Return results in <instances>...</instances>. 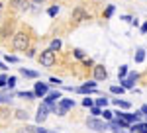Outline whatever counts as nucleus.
Listing matches in <instances>:
<instances>
[{"instance_id":"nucleus-1","label":"nucleus","mask_w":147,"mask_h":133,"mask_svg":"<svg viewBox=\"0 0 147 133\" xmlns=\"http://www.w3.org/2000/svg\"><path fill=\"white\" fill-rule=\"evenodd\" d=\"M32 47V35L30 30H18L12 35V49L18 53H26V49Z\"/></svg>"},{"instance_id":"nucleus-2","label":"nucleus","mask_w":147,"mask_h":133,"mask_svg":"<svg viewBox=\"0 0 147 133\" xmlns=\"http://www.w3.org/2000/svg\"><path fill=\"white\" fill-rule=\"evenodd\" d=\"M14 33H16V18L14 16H10V18H6V20L0 22V39L2 41H6Z\"/></svg>"},{"instance_id":"nucleus-3","label":"nucleus","mask_w":147,"mask_h":133,"mask_svg":"<svg viewBox=\"0 0 147 133\" xmlns=\"http://www.w3.org/2000/svg\"><path fill=\"white\" fill-rule=\"evenodd\" d=\"M37 61H39V65H41V66L51 69V66L57 65V55H55V51H51V49H43V51H39Z\"/></svg>"},{"instance_id":"nucleus-4","label":"nucleus","mask_w":147,"mask_h":133,"mask_svg":"<svg viewBox=\"0 0 147 133\" xmlns=\"http://www.w3.org/2000/svg\"><path fill=\"white\" fill-rule=\"evenodd\" d=\"M12 120H14V112L8 106H0V129L8 127Z\"/></svg>"},{"instance_id":"nucleus-5","label":"nucleus","mask_w":147,"mask_h":133,"mask_svg":"<svg viewBox=\"0 0 147 133\" xmlns=\"http://www.w3.org/2000/svg\"><path fill=\"white\" fill-rule=\"evenodd\" d=\"M8 8L14 14L26 12V10H30V0H8Z\"/></svg>"},{"instance_id":"nucleus-6","label":"nucleus","mask_w":147,"mask_h":133,"mask_svg":"<svg viewBox=\"0 0 147 133\" xmlns=\"http://www.w3.org/2000/svg\"><path fill=\"white\" fill-rule=\"evenodd\" d=\"M86 127L92 129V131H106L108 129V122H102V120H96V118H88L86 120Z\"/></svg>"},{"instance_id":"nucleus-7","label":"nucleus","mask_w":147,"mask_h":133,"mask_svg":"<svg viewBox=\"0 0 147 133\" xmlns=\"http://www.w3.org/2000/svg\"><path fill=\"white\" fill-rule=\"evenodd\" d=\"M92 75H94V80L100 82V80H106L108 78V71L104 65H94L92 66Z\"/></svg>"},{"instance_id":"nucleus-8","label":"nucleus","mask_w":147,"mask_h":133,"mask_svg":"<svg viewBox=\"0 0 147 133\" xmlns=\"http://www.w3.org/2000/svg\"><path fill=\"white\" fill-rule=\"evenodd\" d=\"M34 94H35V98H43V96H47V94H49V84H45V82H35Z\"/></svg>"},{"instance_id":"nucleus-9","label":"nucleus","mask_w":147,"mask_h":133,"mask_svg":"<svg viewBox=\"0 0 147 133\" xmlns=\"http://www.w3.org/2000/svg\"><path fill=\"white\" fill-rule=\"evenodd\" d=\"M73 22L75 24H79V22H82V20H88V16H86V10L82 8V6H79V8H75L73 10Z\"/></svg>"},{"instance_id":"nucleus-10","label":"nucleus","mask_w":147,"mask_h":133,"mask_svg":"<svg viewBox=\"0 0 147 133\" xmlns=\"http://www.w3.org/2000/svg\"><path fill=\"white\" fill-rule=\"evenodd\" d=\"M47 112H49V110H47L45 106L41 104V106L37 108V116H35V122H37V123H43V122L47 120Z\"/></svg>"},{"instance_id":"nucleus-11","label":"nucleus","mask_w":147,"mask_h":133,"mask_svg":"<svg viewBox=\"0 0 147 133\" xmlns=\"http://www.w3.org/2000/svg\"><path fill=\"white\" fill-rule=\"evenodd\" d=\"M20 75H22L24 78H39V73L37 71H30V69H24V66H20Z\"/></svg>"},{"instance_id":"nucleus-12","label":"nucleus","mask_w":147,"mask_h":133,"mask_svg":"<svg viewBox=\"0 0 147 133\" xmlns=\"http://www.w3.org/2000/svg\"><path fill=\"white\" fill-rule=\"evenodd\" d=\"M131 133H147V123H134L129 125Z\"/></svg>"},{"instance_id":"nucleus-13","label":"nucleus","mask_w":147,"mask_h":133,"mask_svg":"<svg viewBox=\"0 0 147 133\" xmlns=\"http://www.w3.org/2000/svg\"><path fill=\"white\" fill-rule=\"evenodd\" d=\"M114 106H118V108H122V110H129L131 108V104L127 102V100H120V98H114Z\"/></svg>"},{"instance_id":"nucleus-14","label":"nucleus","mask_w":147,"mask_h":133,"mask_svg":"<svg viewBox=\"0 0 147 133\" xmlns=\"http://www.w3.org/2000/svg\"><path fill=\"white\" fill-rule=\"evenodd\" d=\"M14 120H22V122H28L30 120V114L26 110H16L14 112Z\"/></svg>"},{"instance_id":"nucleus-15","label":"nucleus","mask_w":147,"mask_h":133,"mask_svg":"<svg viewBox=\"0 0 147 133\" xmlns=\"http://www.w3.org/2000/svg\"><path fill=\"white\" fill-rule=\"evenodd\" d=\"M59 106H61V108H65V110H73V108H75V100H69V98H63L61 100V102H59Z\"/></svg>"},{"instance_id":"nucleus-16","label":"nucleus","mask_w":147,"mask_h":133,"mask_svg":"<svg viewBox=\"0 0 147 133\" xmlns=\"http://www.w3.org/2000/svg\"><path fill=\"white\" fill-rule=\"evenodd\" d=\"M145 61V51H143V47H137L136 51V63H143Z\"/></svg>"},{"instance_id":"nucleus-17","label":"nucleus","mask_w":147,"mask_h":133,"mask_svg":"<svg viewBox=\"0 0 147 133\" xmlns=\"http://www.w3.org/2000/svg\"><path fill=\"white\" fill-rule=\"evenodd\" d=\"M120 82H122L120 86H124L125 90H134V80H129V78H122Z\"/></svg>"},{"instance_id":"nucleus-18","label":"nucleus","mask_w":147,"mask_h":133,"mask_svg":"<svg viewBox=\"0 0 147 133\" xmlns=\"http://www.w3.org/2000/svg\"><path fill=\"white\" fill-rule=\"evenodd\" d=\"M16 96L18 98H24V100H34L35 98L34 92H16Z\"/></svg>"},{"instance_id":"nucleus-19","label":"nucleus","mask_w":147,"mask_h":133,"mask_svg":"<svg viewBox=\"0 0 147 133\" xmlns=\"http://www.w3.org/2000/svg\"><path fill=\"white\" fill-rule=\"evenodd\" d=\"M12 98H14V94H0V104H10L12 102Z\"/></svg>"},{"instance_id":"nucleus-20","label":"nucleus","mask_w":147,"mask_h":133,"mask_svg":"<svg viewBox=\"0 0 147 133\" xmlns=\"http://www.w3.org/2000/svg\"><path fill=\"white\" fill-rule=\"evenodd\" d=\"M96 106H98V108H106V106H108V98H106V96L96 98Z\"/></svg>"},{"instance_id":"nucleus-21","label":"nucleus","mask_w":147,"mask_h":133,"mask_svg":"<svg viewBox=\"0 0 147 133\" xmlns=\"http://www.w3.org/2000/svg\"><path fill=\"white\" fill-rule=\"evenodd\" d=\"M110 92H112V94H120V96H122V94L125 92V88H124V86H110Z\"/></svg>"},{"instance_id":"nucleus-22","label":"nucleus","mask_w":147,"mask_h":133,"mask_svg":"<svg viewBox=\"0 0 147 133\" xmlns=\"http://www.w3.org/2000/svg\"><path fill=\"white\" fill-rule=\"evenodd\" d=\"M47 98L53 100V102H59V100H61V92H49V94H47Z\"/></svg>"},{"instance_id":"nucleus-23","label":"nucleus","mask_w":147,"mask_h":133,"mask_svg":"<svg viewBox=\"0 0 147 133\" xmlns=\"http://www.w3.org/2000/svg\"><path fill=\"white\" fill-rule=\"evenodd\" d=\"M125 75H127V66L122 65L120 69H118V77H120V80H122V78H125Z\"/></svg>"},{"instance_id":"nucleus-24","label":"nucleus","mask_w":147,"mask_h":133,"mask_svg":"<svg viewBox=\"0 0 147 133\" xmlns=\"http://www.w3.org/2000/svg\"><path fill=\"white\" fill-rule=\"evenodd\" d=\"M49 49H51V51H59V49H61V41H59V39H53Z\"/></svg>"},{"instance_id":"nucleus-25","label":"nucleus","mask_w":147,"mask_h":133,"mask_svg":"<svg viewBox=\"0 0 147 133\" xmlns=\"http://www.w3.org/2000/svg\"><path fill=\"white\" fill-rule=\"evenodd\" d=\"M37 49L35 47H30V49H26V57H30V59H34V57H37V53H35Z\"/></svg>"},{"instance_id":"nucleus-26","label":"nucleus","mask_w":147,"mask_h":133,"mask_svg":"<svg viewBox=\"0 0 147 133\" xmlns=\"http://www.w3.org/2000/svg\"><path fill=\"white\" fill-rule=\"evenodd\" d=\"M90 114H92V118H98L102 114V108H98V106H92L90 108Z\"/></svg>"},{"instance_id":"nucleus-27","label":"nucleus","mask_w":147,"mask_h":133,"mask_svg":"<svg viewBox=\"0 0 147 133\" xmlns=\"http://www.w3.org/2000/svg\"><path fill=\"white\" fill-rule=\"evenodd\" d=\"M16 133H35V127H20L16 129Z\"/></svg>"},{"instance_id":"nucleus-28","label":"nucleus","mask_w":147,"mask_h":133,"mask_svg":"<svg viewBox=\"0 0 147 133\" xmlns=\"http://www.w3.org/2000/svg\"><path fill=\"white\" fill-rule=\"evenodd\" d=\"M47 14H49V16H51V18H55L57 14H59V6H51V8H49V10H47Z\"/></svg>"},{"instance_id":"nucleus-29","label":"nucleus","mask_w":147,"mask_h":133,"mask_svg":"<svg viewBox=\"0 0 147 133\" xmlns=\"http://www.w3.org/2000/svg\"><path fill=\"white\" fill-rule=\"evenodd\" d=\"M73 55L77 57V59H84V57H86V53H84L82 49H75V51H73Z\"/></svg>"},{"instance_id":"nucleus-30","label":"nucleus","mask_w":147,"mask_h":133,"mask_svg":"<svg viewBox=\"0 0 147 133\" xmlns=\"http://www.w3.org/2000/svg\"><path fill=\"white\" fill-rule=\"evenodd\" d=\"M112 14H114V6H112V4H110V6L106 8V12H104V18L108 20V18H112Z\"/></svg>"},{"instance_id":"nucleus-31","label":"nucleus","mask_w":147,"mask_h":133,"mask_svg":"<svg viewBox=\"0 0 147 133\" xmlns=\"http://www.w3.org/2000/svg\"><path fill=\"white\" fill-rule=\"evenodd\" d=\"M4 61H6V63H18L20 59H18L16 55H6V57H4Z\"/></svg>"},{"instance_id":"nucleus-32","label":"nucleus","mask_w":147,"mask_h":133,"mask_svg":"<svg viewBox=\"0 0 147 133\" xmlns=\"http://www.w3.org/2000/svg\"><path fill=\"white\" fill-rule=\"evenodd\" d=\"M16 86V77H8V82H6V88H14Z\"/></svg>"},{"instance_id":"nucleus-33","label":"nucleus","mask_w":147,"mask_h":133,"mask_svg":"<svg viewBox=\"0 0 147 133\" xmlns=\"http://www.w3.org/2000/svg\"><path fill=\"white\" fill-rule=\"evenodd\" d=\"M6 82H8V77L6 75H0V88H6Z\"/></svg>"},{"instance_id":"nucleus-34","label":"nucleus","mask_w":147,"mask_h":133,"mask_svg":"<svg viewBox=\"0 0 147 133\" xmlns=\"http://www.w3.org/2000/svg\"><path fill=\"white\" fill-rule=\"evenodd\" d=\"M102 114H104V120H106V122H110V120H112V118H114V114H112V112H110V110H104V112H102Z\"/></svg>"},{"instance_id":"nucleus-35","label":"nucleus","mask_w":147,"mask_h":133,"mask_svg":"<svg viewBox=\"0 0 147 133\" xmlns=\"http://www.w3.org/2000/svg\"><path fill=\"white\" fill-rule=\"evenodd\" d=\"M92 104H94V102H92L90 98H84V100H82V106H86V108H92Z\"/></svg>"},{"instance_id":"nucleus-36","label":"nucleus","mask_w":147,"mask_h":133,"mask_svg":"<svg viewBox=\"0 0 147 133\" xmlns=\"http://www.w3.org/2000/svg\"><path fill=\"white\" fill-rule=\"evenodd\" d=\"M49 82H51V84H55V86H57V84H61V80H59V78H55V77L49 78Z\"/></svg>"},{"instance_id":"nucleus-37","label":"nucleus","mask_w":147,"mask_h":133,"mask_svg":"<svg viewBox=\"0 0 147 133\" xmlns=\"http://www.w3.org/2000/svg\"><path fill=\"white\" fill-rule=\"evenodd\" d=\"M129 80H137V78H139V75H137V73H129Z\"/></svg>"},{"instance_id":"nucleus-38","label":"nucleus","mask_w":147,"mask_h":133,"mask_svg":"<svg viewBox=\"0 0 147 133\" xmlns=\"http://www.w3.org/2000/svg\"><path fill=\"white\" fill-rule=\"evenodd\" d=\"M32 2H34V4H45L47 0H32Z\"/></svg>"},{"instance_id":"nucleus-39","label":"nucleus","mask_w":147,"mask_h":133,"mask_svg":"<svg viewBox=\"0 0 147 133\" xmlns=\"http://www.w3.org/2000/svg\"><path fill=\"white\" fill-rule=\"evenodd\" d=\"M141 114H147V104H143V106H141Z\"/></svg>"},{"instance_id":"nucleus-40","label":"nucleus","mask_w":147,"mask_h":133,"mask_svg":"<svg viewBox=\"0 0 147 133\" xmlns=\"http://www.w3.org/2000/svg\"><path fill=\"white\" fill-rule=\"evenodd\" d=\"M141 32H143V33H147V22L143 24V26H141Z\"/></svg>"},{"instance_id":"nucleus-41","label":"nucleus","mask_w":147,"mask_h":133,"mask_svg":"<svg viewBox=\"0 0 147 133\" xmlns=\"http://www.w3.org/2000/svg\"><path fill=\"white\" fill-rule=\"evenodd\" d=\"M6 69H8V66H6L4 63H2V61H0V71H6Z\"/></svg>"},{"instance_id":"nucleus-42","label":"nucleus","mask_w":147,"mask_h":133,"mask_svg":"<svg viewBox=\"0 0 147 133\" xmlns=\"http://www.w3.org/2000/svg\"><path fill=\"white\" fill-rule=\"evenodd\" d=\"M35 133H49V131H45V129L41 127V129H35Z\"/></svg>"},{"instance_id":"nucleus-43","label":"nucleus","mask_w":147,"mask_h":133,"mask_svg":"<svg viewBox=\"0 0 147 133\" xmlns=\"http://www.w3.org/2000/svg\"><path fill=\"white\" fill-rule=\"evenodd\" d=\"M0 22H2V4H0Z\"/></svg>"},{"instance_id":"nucleus-44","label":"nucleus","mask_w":147,"mask_h":133,"mask_svg":"<svg viewBox=\"0 0 147 133\" xmlns=\"http://www.w3.org/2000/svg\"><path fill=\"white\" fill-rule=\"evenodd\" d=\"M49 133H57V131H49Z\"/></svg>"}]
</instances>
